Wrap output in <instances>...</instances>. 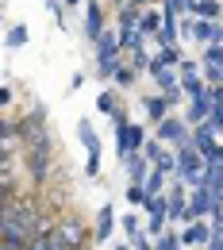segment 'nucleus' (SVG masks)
<instances>
[{
  "instance_id": "nucleus-1",
  "label": "nucleus",
  "mask_w": 223,
  "mask_h": 250,
  "mask_svg": "<svg viewBox=\"0 0 223 250\" xmlns=\"http://www.w3.org/2000/svg\"><path fill=\"white\" fill-rule=\"evenodd\" d=\"M177 173H181L189 185H204V154H200L192 143H185V146L177 150Z\"/></svg>"
},
{
  "instance_id": "nucleus-2",
  "label": "nucleus",
  "mask_w": 223,
  "mask_h": 250,
  "mask_svg": "<svg viewBox=\"0 0 223 250\" xmlns=\"http://www.w3.org/2000/svg\"><path fill=\"white\" fill-rule=\"evenodd\" d=\"M50 231H54V239H58V243H62L65 250H77V247H85V239H89V231H85V227H81V219H62V223H58V227H50Z\"/></svg>"
},
{
  "instance_id": "nucleus-3",
  "label": "nucleus",
  "mask_w": 223,
  "mask_h": 250,
  "mask_svg": "<svg viewBox=\"0 0 223 250\" xmlns=\"http://www.w3.org/2000/svg\"><path fill=\"white\" fill-rule=\"evenodd\" d=\"M212 196H208V185H192V200H189V208H185V223H192V219H204V216H212Z\"/></svg>"
},
{
  "instance_id": "nucleus-4",
  "label": "nucleus",
  "mask_w": 223,
  "mask_h": 250,
  "mask_svg": "<svg viewBox=\"0 0 223 250\" xmlns=\"http://www.w3.org/2000/svg\"><path fill=\"white\" fill-rule=\"evenodd\" d=\"M77 139H81L85 150H89V173H100V139H96V131H93L89 120L77 124Z\"/></svg>"
},
{
  "instance_id": "nucleus-5",
  "label": "nucleus",
  "mask_w": 223,
  "mask_h": 250,
  "mask_svg": "<svg viewBox=\"0 0 223 250\" xmlns=\"http://www.w3.org/2000/svg\"><path fill=\"white\" fill-rule=\"evenodd\" d=\"M208 239H212V223H204V219H192L181 231V247H208Z\"/></svg>"
},
{
  "instance_id": "nucleus-6",
  "label": "nucleus",
  "mask_w": 223,
  "mask_h": 250,
  "mask_svg": "<svg viewBox=\"0 0 223 250\" xmlns=\"http://www.w3.org/2000/svg\"><path fill=\"white\" fill-rule=\"evenodd\" d=\"M158 143H177V146H185V143H189L185 124H181V120H173V116H165V120L158 124Z\"/></svg>"
},
{
  "instance_id": "nucleus-7",
  "label": "nucleus",
  "mask_w": 223,
  "mask_h": 250,
  "mask_svg": "<svg viewBox=\"0 0 223 250\" xmlns=\"http://www.w3.org/2000/svg\"><path fill=\"white\" fill-rule=\"evenodd\" d=\"M123 169H127L131 181H146L150 162H146V154H142V150H131V154H123Z\"/></svg>"
},
{
  "instance_id": "nucleus-8",
  "label": "nucleus",
  "mask_w": 223,
  "mask_h": 250,
  "mask_svg": "<svg viewBox=\"0 0 223 250\" xmlns=\"http://www.w3.org/2000/svg\"><path fill=\"white\" fill-rule=\"evenodd\" d=\"M27 169L42 181V177L50 173V146H31V154H27Z\"/></svg>"
},
{
  "instance_id": "nucleus-9",
  "label": "nucleus",
  "mask_w": 223,
  "mask_h": 250,
  "mask_svg": "<svg viewBox=\"0 0 223 250\" xmlns=\"http://www.w3.org/2000/svg\"><path fill=\"white\" fill-rule=\"evenodd\" d=\"M192 146H196V150H200L204 158H212V154H216V146H220V143L212 139V127H208V124H200L196 131H192Z\"/></svg>"
},
{
  "instance_id": "nucleus-10",
  "label": "nucleus",
  "mask_w": 223,
  "mask_h": 250,
  "mask_svg": "<svg viewBox=\"0 0 223 250\" xmlns=\"http://www.w3.org/2000/svg\"><path fill=\"white\" fill-rule=\"evenodd\" d=\"M154 39H158V46H173V42L181 39V35H177V16H173V12L162 16V31L154 35Z\"/></svg>"
},
{
  "instance_id": "nucleus-11",
  "label": "nucleus",
  "mask_w": 223,
  "mask_h": 250,
  "mask_svg": "<svg viewBox=\"0 0 223 250\" xmlns=\"http://www.w3.org/2000/svg\"><path fill=\"white\" fill-rule=\"evenodd\" d=\"M85 31H89V39H100V31H104V12H100V4H89L85 8Z\"/></svg>"
},
{
  "instance_id": "nucleus-12",
  "label": "nucleus",
  "mask_w": 223,
  "mask_h": 250,
  "mask_svg": "<svg viewBox=\"0 0 223 250\" xmlns=\"http://www.w3.org/2000/svg\"><path fill=\"white\" fill-rule=\"evenodd\" d=\"M177 62H181V54H177V46H162L158 54L150 58V65H146V69L154 73V69H169V65H177Z\"/></svg>"
},
{
  "instance_id": "nucleus-13",
  "label": "nucleus",
  "mask_w": 223,
  "mask_h": 250,
  "mask_svg": "<svg viewBox=\"0 0 223 250\" xmlns=\"http://www.w3.org/2000/svg\"><path fill=\"white\" fill-rule=\"evenodd\" d=\"M112 227H116V208H112V204H104V208H100V216H96V239L104 243V239L112 235Z\"/></svg>"
},
{
  "instance_id": "nucleus-14",
  "label": "nucleus",
  "mask_w": 223,
  "mask_h": 250,
  "mask_svg": "<svg viewBox=\"0 0 223 250\" xmlns=\"http://www.w3.org/2000/svg\"><path fill=\"white\" fill-rule=\"evenodd\" d=\"M212 116V100L208 96H196V100H189V120L192 124H204Z\"/></svg>"
},
{
  "instance_id": "nucleus-15",
  "label": "nucleus",
  "mask_w": 223,
  "mask_h": 250,
  "mask_svg": "<svg viewBox=\"0 0 223 250\" xmlns=\"http://www.w3.org/2000/svg\"><path fill=\"white\" fill-rule=\"evenodd\" d=\"M185 208H189V200H185V185H177L169 192V219H185Z\"/></svg>"
},
{
  "instance_id": "nucleus-16",
  "label": "nucleus",
  "mask_w": 223,
  "mask_h": 250,
  "mask_svg": "<svg viewBox=\"0 0 223 250\" xmlns=\"http://www.w3.org/2000/svg\"><path fill=\"white\" fill-rule=\"evenodd\" d=\"M189 12H196L200 20H216L220 16V0H189Z\"/></svg>"
},
{
  "instance_id": "nucleus-17",
  "label": "nucleus",
  "mask_w": 223,
  "mask_h": 250,
  "mask_svg": "<svg viewBox=\"0 0 223 250\" xmlns=\"http://www.w3.org/2000/svg\"><path fill=\"white\" fill-rule=\"evenodd\" d=\"M192 39H196V42H216L212 20H192Z\"/></svg>"
},
{
  "instance_id": "nucleus-18",
  "label": "nucleus",
  "mask_w": 223,
  "mask_h": 250,
  "mask_svg": "<svg viewBox=\"0 0 223 250\" xmlns=\"http://www.w3.org/2000/svg\"><path fill=\"white\" fill-rule=\"evenodd\" d=\"M146 112H150L154 124H162V120L169 116V100H165V96H150V100H146Z\"/></svg>"
},
{
  "instance_id": "nucleus-19",
  "label": "nucleus",
  "mask_w": 223,
  "mask_h": 250,
  "mask_svg": "<svg viewBox=\"0 0 223 250\" xmlns=\"http://www.w3.org/2000/svg\"><path fill=\"white\" fill-rule=\"evenodd\" d=\"M181 93L189 96V100H196V96H208V89H204V81H200L196 73H189V77L181 81Z\"/></svg>"
},
{
  "instance_id": "nucleus-20",
  "label": "nucleus",
  "mask_w": 223,
  "mask_h": 250,
  "mask_svg": "<svg viewBox=\"0 0 223 250\" xmlns=\"http://www.w3.org/2000/svg\"><path fill=\"white\" fill-rule=\"evenodd\" d=\"M23 42H27V27H23V23L8 27V35H4V46H8V50H20Z\"/></svg>"
},
{
  "instance_id": "nucleus-21",
  "label": "nucleus",
  "mask_w": 223,
  "mask_h": 250,
  "mask_svg": "<svg viewBox=\"0 0 223 250\" xmlns=\"http://www.w3.org/2000/svg\"><path fill=\"white\" fill-rule=\"evenodd\" d=\"M142 35H158L162 31V16L158 12H146V16H139V23H135Z\"/></svg>"
},
{
  "instance_id": "nucleus-22",
  "label": "nucleus",
  "mask_w": 223,
  "mask_h": 250,
  "mask_svg": "<svg viewBox=\"0 0 223 250\" xmlns=\"http://www.w3.org/2000/svg\"><path fill=\"white\" fill-rule=\"evenodd\" d=\"M142 185H146V196H162V188H165V177H162V169H150Z\"/></svg>"
},
{
  "instance_id": "nucleus-23",
  "label": "nucleus",
  "mask_w": 223,
  "mask_h": 250,
  "mask_svg": "<svg viewBox=\"0 0 223 250\" xmlns=\"http://www.w3.org/2000/svg\"><path fill=\"white\" fill-rule=\"evenodd\" d=\"M123 196H127V204H146V185H142V181H131V185L123 188Z\"/></svg>"
},
{
  "instance_id": "nucleus-24",
  "label": "nucleus",
  "mask_w": 223,
  "mask_h": 250,
  "mask_svg": "<svg viewBox=\"0 0 223 250\" xmlns=\"http://www.w3.org/2000/svg\"><path fill=\"white\" fill-rule=\"evenodd\" d=\"M120 223H123V231H127V243L135 247V243L142 239V235H139V216H131V212H127V216L120 219Z\"/></svg>"
},
{
  "instance_id": "nucleus-25",
  "label": "nucleus",
  "mask_w": 223,
  "mask_h": 250,
  "mask_svg": "<svg viewBox=\"0 0 223 250\" xmlns=\"http://www.w3.org/2000/svg\"><path fill=\"white\" fill-rule=\"evenodd\" d=\"M204 65H220V69H223V42H208V50H204Z\"/></svg>"
},
{
  "instance_id": "nucleus-26",
  "label": "nucleus",
  "mask_w": 223,
  "mask_h": 250,
  "mask_svg": "<svg viewBox=\"0 0 223 250\" xmlns=\"http://www.w3.org/2000/svg\"><path fill=\"white\" fill-rule=\"evenodd\" d=\"M96 112L116 116V112H120V108H116V93H100V96H96Z\"/></svg>"
},
{
  "instance_id": "nucleus-27",
  "label": "nucleus",
  "mask_w": 223,
  "mask_h": 250,
  "mask_svg": "<svg viewBox=\"0 0 223 250\" xmlns=\"http://www.w3.org/2000/svg\"><path fill=\"white\" fill-rule=\"evenodd\" d=\"M154 81H158L165 93H173V89H177V77H173V69H154Z\"/></svg>"
},
{
  "instance_id": "nucleus-28",
  "label": "nucleus",
  "mask_w": 223,
  "mask_h": 250,
  "mask_svg": "<svg viewBox=\"0 0 223 250\" xmlns=\"http://www.w3.org/2000/svg\"><path fill=\"white\" fill-rule=\"evenodd\" d=\"M142 154H146V162H150V166H158L162 154H165V146H162V143H142Z\"/></svg>"
},
{
  "instance_id": "nucleus-29",
  "label": "nucleus",
  "mask_w": 223,
  "mask_h": 250,
  "mask_svg": "<svg viewBox=\"0 0 223 250\" xmlns=\"http://www.w3.org/2000/svg\"><path fill=\"white\" fill-rule=\"evenodd\" d=\"M135 23H139V8L131 4V8H123V12H120V31H127V27H135Z\"/></svg>"
},
{
  "instance_id": "nucleus-30",
  "label": "nucleus",
  "mask_w": 223,
  "mask_h": 250,
  "mask_svg": "<svg viewBox=\"0 0 223 250\" xmlns=\"http://www.w3.org/2000/svg\"><path fill=\"white\" fill-rule=\"evenodd\" d=\"M181 247V235H173V231H162V239H158V247L154 250H177Z\"/></svg>"
},
{
  "instance_id": "nucleus-31",
  "label": "nucleus",
  "mask_w": 223,
  "mask_h": 250,
  "mask_svg": "<svg viewBox=\"0 0 223 250\" xmlns=\"http://www.w3.org/2000/svg\"><path fill=\"white\" fill-rule=\"evenodd\" d=\"M112 77H116V81H120V85H123V89H127L131 81H135V65H131V69H127V65H120V69H116V73H112Z\"/></svg>"
},
{
  "instance_id": "nucleus-32",
  "label": "nucleus",
  "mask_w": 223,
  "mask_h": 250,
  "mask_svg": "<svg viewBox=\"0 0 223 250\" xmlns=\"http://www.w3.org/2000/svg\"><path fill=\"white\" fill-rule=\"evenodd\" d=\"M208 100H212V108H223V81L208 89Z\"/></svg>"
},
{
  "instance_id": "nucleus-33",
  "label": "nucleus",
  "mask_w": 223,
  "mask_h": 250,
  "mask_svg": "<svg viewBox=\"0 0 223 250\" xmlns=\"http://www.w3.org/2000/svg\"><path fill=\"white\" fill-rule=\"evenodd\" d=\"M8 204H12V185H8V181H0V212H4Z\"/></svg>"
},
{
  "instance_id": "nucleus-34",
  "label": "nucleus",
  "mask_w": 223,
  "mask_h": 250,
  "mask_svg": "<svg viewBox=\"0 0 223 250\" xmlns=\"http://www.w3.org/2000/svg\"><path fill=\"white\" fill-rule=\"evenodd\" d=\"M165 12H173V16L177 12H189V0H165Z\"/></svg>"
},
{
  "instance_id": "nucleus-35",
  "label": "nucleus",
  "mask_w": 223,
  "mask_h": 250,
  "mask_svg": "<svg viewBox=\"0 0 223 250\" xmlns=\"http://www.w3.org/2000/svg\"><path fill=\"white\" fill-rule=\"evenodd\" d=\"M131 150H142V127L131 124Z\"/></svg>"
},
{
  "instance_id": "nucleus-36",
  "label": "nucleus",
  "mask_w": 223,
  "mask_h": 250,
  "mask_svg": "<svg viewBox=\"0 0 223 250\" xmlns=\"http://www.w3.org/2000/svg\"><path fill=\"white\" fill-rule=\"evenodd\" d=\"M208 81H212V85H220V81H223V69H220V65H208Z\"/></svg>"
},
{
  "instance_id": "nucleus-37",
  "label": "nucleus",
  "mask_w": 223,
  "mask_h": 250,
  "mask_svg": "<svg viewBox=\"0 0 223 250\" xmlns=\"http://www.w3.org/2000/svg\"><path fill=\"white\" fill-rule=\"evenodd\" d=\"M12 96H16V93H12L8 85H0V108H8V104H12Z\"/></svg>"
},
{
  "instance_id": "nucleus-38",
  "label": "nucleus",
  "mask_w": 223,
  "mask_h": 250,
  "mask_svg": "<svg viewBox=\"0 0 223 250\" xmlns=\"http://www.w3.org/2000/svg\"><path fill=\"white\" fill-rule=\"evenodd\" d=\"M208 250H223V235H212V239H208Z\"/></svg>"
},
{
  "instance_id": "nucleus-39",
  "label": "nucleus",
  "mask_w": 223,
  "mask_h": 250,
  "mask_svg": "<svg viewBox=\"0 0 223 250\" xmlns=\"http://www.w3.org/2000/svg\"><path fill=\"white\" fill-rule=\"evenodd\" d=\"M0 250H23V247H12V243H0Z\"/></svg>"
},
{
  "instance_id": "nucleus-40",
  "label": "nucleus",
  "mask_w": 223,
  "mask_h": 250,
  "mask_svg": "<svg viewBox=\"0 0 223 250\" xmlns=\"http://www.w3.org/2000/svg\"><path fill=\"white\" fill-rule=\"evenodd\" d=\"M216 42H223V23H220V27H216Z\"/></svg>"
},
{
  "instance_id": "nucleus-41",
  "label": "nucleus",
  "mask_w": 223,
  "mask_h": 250,
  "mask_svg": "<svg viewBox=\"0 0 223 250\" xmlns=\"http://www.w3.org/2000/svg\"><path fill=\"white\" fill-rule=\"evenodd\" d=\"M112 250H135V247H131V243H120V247H112Z\"/></svg>"
},
{
  "instance_id": "nucleus-42",
  "label": "nucleus",
  "mask_w": 223,
  "mask_h": 250,
  "mask_svg": "<svg viewBox=\"0 0 223 250\" xmlns=\"http://www.w3.org/2000/svg\"><path fill=\"white\" fill-rule=\"evenodd\" d=\"M62 4H69V8H77V4H81V0H62Z\"/></svg>"
},
{
  "instance_id": "nucleus-43",
  "label": "nucleus",
  "mask_w": 223,
  "mask_h": 250,
  "mask_svg": "<svg viewBox=\"0 0 223 250\" xmlns=\"http://www.w3.org/2000/svg\"><path fill=\"white\" fill-rule=\"evenodd\" d=\"M131 4H135V8H139V4H150V0H131Z\"/></svg>"
},
{
  "instance_id": "nucleus-44",
  "label": "nucleus",
  "mask_w": 223,
  "mask_h": 250,
  "mask_svg": "<svg viewBox=\"0 0 223 250\" xmlns=\"http://www.w3.org/2000/svg\"><path fill=\"white\" fill-rule=\"evenodd\" d=\"M116 4H123V0H116Z\"/></svg>"
},
{
  "instance_id": "nucleus-45",
  "label": "nucleus",
  "mask_w": 223,
  "mask_h": 250,
  "mask_svg": "<svg viewBox=\"0 0 223 250\" xmlns=\"http://www.w3.org/2000/svg\"><path fill=\"white\" fill-rule=\"evenodd\" d=\"M0 23H4V20H0Z\"/></svg>"
}]
</instances>
